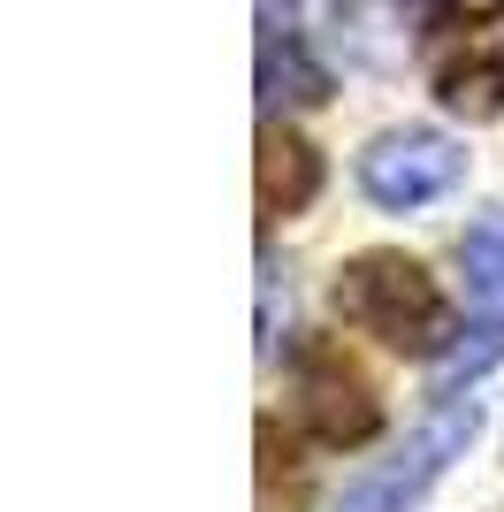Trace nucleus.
<instances>
[{
    "mask_svg": "<svg viewBox=\"0 0 504 512\" xmlns=\"http://www.w3.org/2000/svg\"><path fill=\"white\" fill-rule=\"evenodd\" d=\"M329 306L344 314V329L375 337L382 352H405V360H443L451 337H459V314L443 299V283L420 268L413 253H352L329 283Z\"/></svg>",
    "mask_w": 504,
    "mask_h": 512,
    "instance_id": "nucleus-1",
    "label": "nucleus"
},
{
    "mask_svg": "<svg viewBox=\"0 0 504 512\" xmlns=\"http://www.w3.org/2000/svg\"><path fill=\"white\" fill-rule=\"evenodd\" d=\"M474 428H482V398L474 390H443L436 406H428V421L405 436V451H390L375 474H359L336 512H413L451 474V459L474 444Z\"/></svg>",
    "mask_w": 504,
    "mask_h": 512,
    "instance_id": "nucleus-2",
    "label": "nucleus"
},
{
    "mask_svg": "<svg viewBox=\"0 0 504 512\" xmlns=\"http://www.w3.org/2000/svg\"><path fill=\"white\" fill-rule=\"evenodd\" d=\"M291 413L321 451H359L382 428V390L336 337H314L291 360Z\"/></svg>",
    "mask_w": 504,
    "mask_h": 512,
    "instance_id": "nucleus-3",
    "label": "nucleus"
},
{
    "mask_svg": "<svg viewBox=\"0 0 504 512\" xmlns=\"http://www.w3.org/2000/svg\"><path fill=\"white\" fill-rule=\"evenodd\" d=\"M428 92L466 123L504 115V16L497 23H428Z\"/></svg>",
    "mask_w": 504,
    "mask_h": 512,
    "instance_id": "nucleus-4",
    "label": "nucleus"
},
{
    "mask_svg": "<svg viewBox=\"0 0 504 512\" xmlns=\"http://www.w3.org/2000/svg\"><path fill=\"white\" fill-rule=\"evenodd\" d=\"M466 176V153L443 130H382L375 146L359 153V192L382 214H413L428 199H443Z\"/></svg>",
    "mask_w": 504,
    "mask_h": 512,
    "instance_id": "nucleus-5",
    "label": "nucleus"
},
{
    "mask_svg": "<svg viewBox=\"0 0 504 512\" xmlns=\"http://www.w3.org/2000/svg\"><path fill=\"white\" fill-rule=\"evenodd\" d=\"M314 192H321V153L291 123H260V146H252V207H260V230L306 214Z\"/></svg>",
    "mask_w": 504,
    "mask_h": 512,
    "instance_id": "nucleus-6",
    "label": "nucleus"
},
{
    "mask_svg": "<svg viewBox=\"0 0 504 512\" xmlns=\"http://www.w3.org/2000/svg\"><path fill=\"white\" fill-rule=\"evenodd\" d=\"M260 100L268 107H321L329 100V69L306 54V31L291 16H275V0H260Z\"/></svg>",
    "mask_w": 504,
    "mask_h": 512,
    "instance_id": "nucleus-7",
    "label": "nucleus"
},
{
    "mask_svg": "<svg viewBox=\"0 0 504 512\" xmlns=\"http://www.w3.org/2000/svg\"><path fill=\"white\" fill-rule=\"evenodd\" d=\"M466 299H474V329H504V214H474L459 237Z\"/></svg>",
    "mask_w": 504,
    "mask_h": 512,
    "instance_id": "nucleus-8",
    "label": "nucleus"
},
{
    "mask_svg": "<svg viewBox=\"0 0 504 512\" xmlns=\"http://www.w3.org/2000/svg\"><path fill=\"white\" fill-rule=\"evenodd\" d=\"M260 512H306V459L283 421H260Z\"/></svg>",
    "mask_w": 504,
    "mask_h": 512,
    "instance_id": "nucleus-9",
    "label": "nucleus"
},
{
    "mask_svg": "<svg viewBox=\"0 0 504 512\" xmlns=\"http://www.w3.org/2000/svg\"><path fill=\"white\" fill-rule=\"evenodd\" d=\"M504 0H436V16L428 23H497Z\"/></svg>",
    "mask_w": 504,
    "mask_h": 512,
    "instance_id": "nucleus-10",
    "label": "nucleus"
}]
</instances>
